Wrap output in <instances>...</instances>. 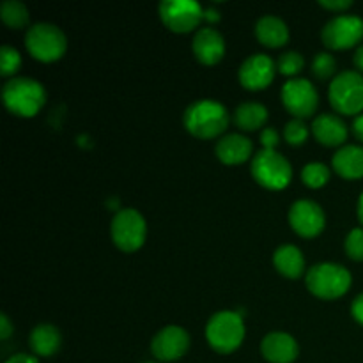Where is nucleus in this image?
Wrapping results in <instances>:
<instances>
[{"label":"nucleus","mask_w":363,"mask_h":363,"mask_svg":"<svg viewBox=\"0 0 363 363\" xmlns=\"http://www.w3.org/2000/svg\"><path fill=\"white\" fill-rule=\"evenodd\" d=\"M183 124L191 137L213 140L225 133L229 126V112L215 99H199L184 110Z\"/></svg>","instance_id":"f257e3e1"},{"label":"nucleus","mask_w":363,"mask_h":363,"mask_svg":"<svg viewBox=\"0 0 363 363\" xmlns=\"http://www.w3.org/2000/svg\"><path fill=\"white\" fill-rule=\"evenodd\" d=\"M2 98L4 105L13 116L28 119L38 116L39 110L45 106L46 91L34 78L14 77L4 85Z\"/></svg>","instance_id":"f03ea898"},{"label":"nucleus","mask_w":363,"mask_h":363,"mask_svg":"<svg viewBox=\"0 0 363 363\" xmlns=\"http://www.w3.org/2000/svg\"><path fill=\"white\" fill-rule=\"evenodd\" d=\"M353 277L350 269L335 262H319L305 277V286L319 300H339L350 291Z\"/></svg>","instance_id":"7ed1b4c3"},{"label":"nucleus","mask_w":363,"mask_h":363,"mask_svg":"<svg viewBox=\"0 0 363 363\" xmlns=\"http://www.w3.org/2000/svg\"><path fill=\"white\" fill-rule=\"evenodd\" d=\"M206 340L216 353H234L245 340V321L241 314L234 311L216 312L206 326Z\"/></svg>","instance_id":"20e7f679"},{"label":"nucleus","mask_w":363,"mask_h":363,"mask_svg":"<svg viewBox=\"0 0 363 363\" xmlns=\"http://www.w3.org/2000/svg\"><path fill=\"white\" fill-rule=\"evenodd\" d=\"M252 177L255 183L269 191H280L293 181V167L280 152L273 149H262L255 152L250 165Z\"/></svg>","instance_id":"39448f33"},{"label":"nucleus","mask_w":363,"mask_h":363,"mask_svg":"<svg viewBox=\"0 0 363 363\" xmlns=\"http://www.w3.org/2000/svg\"><path fill=\"white\" fill-rule=\"evenodd\" d=\"M25 48L39 62H57L67 50L66 34L53 23H35L25 34Z\"/></svg>","instance_id":"423d86ee"},{"label":"nucleus","mask_w":363,"mask_h":363,"mask_svg":"<svg viewBox=\"0 0 363 363\" xmlns=\"http://www.w3.org/2000/svg\"><path fill=\"white\" fill-rule=\"evenodd\" d=\"M328 98L333 110L342 116H360L363 112V74L342 71L332 80Z\"/></svg>","instance_id":"0eeeda50"},{"label":"nucleus","mask_w":363,"mask_h":363,"mask_svg":"<svg viewBox=\"0 0 363 363\" xmlns=\"http://www.w3.org/2000/svg\"><path fill=\"white\" fill-rule=\"evenodd\" d=\"M110 236H112L113 245L119 250L137 252L145 243V236H147V223L142 213L137 209L126 208L116 213L110 223Z\"/></svg>","instance_id":"6e6552de"},{"label":"nucleus","mask_w":363,"mask_h":363,"mask_svg":"<svg viewBox=\"0 0 363 363\" xmlns=\"http://www.w3.org/2000/svg\"><path fill=\"white\" fill-rule=\"evenodd\" d=\"M323 45L330 50H350L363 41V20L354 14L332 18L321 30Z\"/></svg>","instance_id":"1a4fd4ad"},{"label":"nucleus","mask_w":363,"mask_h":363,"mask_svg":"<svg viewBox=\"0 0 363 363\" xmlns=\"http://www.w3.org/2000/svg\"><path fill=\"white\" fill-rule=\"evenodd\" d=\"M160 18L170 32L188 34L204 20V9L194 0H165L160 4Z\"/></svg>","instance_id":"9d476101"},{"label":"nucleus","mask_w":363,"mask_h":363,"mask_svg":"<svg viewBox=\"0 0 363 363\" xmlns=\"http://www.w3.org/2000/svg\"><path fill=\"white\" fill-rule=\"evenodd\" d=\"M282 105L294 119H307L315 113L319 106V94L314 85L305 78H293L286 82L280 91Z\"/></svg>","instance_id":"9b49d317"},{"label":"nucleus","mask_w":363,"mask_h":363,"mask_svg":"<svg viewBox=\"0 0 363 363\" xmlns=\"http://www.w3.org/2000/svg\"><path fill=\"white\" fill-rule=\"evenodd\" d=\"M289 223L298 236L315 238L325 230L326 216L321 206L308 199H301L291 206Z\"/></svg>","instance_id":"f8f14e48"},{"label":"nucleus","mask_w":363,"mask_h":363,"mask_svg":"<svg viewBox=\"0 0 363 363\" xmlns=\"http://www.w3.org/2000/svg\"><path fill=\"white\" fill-rule=\"evenodd\" d=\"M190 350V335L181 326L170 325L160 330L151 340V353L160 362H176Z\"/></svg>","instance_id":"ddd939ff"},{"label":"nucleus","mask_w":363,"mask_h":363,"mask_svg":"<svg viewBox=\"0 0 363 363\" xmlns=\"http://www.w3.org/2000/svg\"><path fill=\"white\" fill-rule=\"evenodd\" d=\"M277 73V64L264 53H254L247 57L238 71L240 84L247 91H262L273 82Z\"/></svg>","instance_id":"4468645a"},{"label":"nucleus","mask_w":363,"mask_h":363,"mask_svg":"<svg viewBox=\"0 0 363 363\" xmlns=\"http://www.w3.org/2000/svg\"><path fill=\"white\" fill-rule=\"evenodd\" d=\"M195 59L204 66H215L225 55V39L216 28L206 27L195 32L191 43Z\"/></svg>","instance_id":"2eb2a0df"},{"label":"nucleus","mask_w":363,"mask_h":363,"mask_svg":"<svg viewBox=\"0 0 363 363\" xmlns=\"http://www.w3.org/2000/svg\"><path fill=\"white\" fill-rule=\"evenodd\" d=\"M261 353L269 363H293L300 354V346L289 333L273 332L262 339Z\"/></svg>","instance_id":"dca6fc26"},{"label":"nucleus","mask_w":363,"mask_h":363,"mask_svg":"<svg viewBox=\"0 0 363 363\" xmlns=\"http://www.w3.org/2000/svg\"><path fill=\"white\" fill-rule=\"evenodd\" d=\"M312 135L325 147H342L347 140V126L335 113H321L312 123Z\"/></svg>","instance_id":"f3484780"},{"label":"nucleus","mask_w":363,"mask_h":363,"mask_svg":"<svg viewBox=\"0 0 363 363\" xmlns=\"http://www.w3.org/2000/svg\"><path fill=\"white\" fill-rule=\"evenodd\" d=\"M216 156L222 163L225 165H240V163L248 162L254 152V144H252L250 138H247L245 135L240 133H229L223 135L218 142H216L215 147Z\"/></svg>","instance_id":"a211bd4d"},{"label":"nucleus","mask_w":363,"mask_h":363,"mask_svg":"<svg viewBox=\"0 0 363 363\" xmlns=\"http://www.w3.org/2000/svg\"><path fill=\"white\" fill-rule=\"evenodd\" d=\"M255 38L266 48H280L289 43V27L282 18L266 14L255 23Z\"/></svg>","instance_id":"6ab92c4d"},{"label":"nucleus","mask_w":363,"mask_h":363,"mask_svg":"<svg viewBox=\"0 0 363 363\" xmlns=\"http://www.w3.org/2000/svg\"><path fill=\"white\" fill-rule=\"evenodd\" d=\"M332 167L344 179H362L363 177V147L362 145H342L333 155Z\"/></svg>","instance_id":"aec40b11"},{"label":"nucleus","mask_w":363,"mask_h":363,"mask_svg":"<svg viewBox=\"0 0 363 363\" xmlns=\"http://www.w3.org/2000/svg\"><path fill=\"white\" fill-rule=\"evenodd\" d=\"M273 264L277 272L286 279H300L305 272V257L301 250L294 245H282L273 254Z\"/></svg>","instance_id":"412c9836"},{"label":"nucleus","mask_w":363,"mask_h":363,"mask_svg":"<svg viewBox=\"0 0 363 363\" xmlns=\"http://www.w3.org/2000/svg\"><path fill=\"white\" fill-rule=\"evenodd\" d=\"M28 344H30V350L38 357L48 358L59 351L60 344H62V337H60L57 326L50 325V323H43V325H38L30 332Z\"/></svg>","instance_id":"4be33fe9"},{"label":"nucleus","mask_w":363,"mask_h":363,"mask_svg":"<svg viewBox=\"0 0 363 363\" xmlns=\"http://www.w3.org/2000/svg\"><path fill=\"white\" fill-rule=\"evenodd\" d=\"M268 121V110L261 103H243L234 110V123L243 131H257Z\"/></svg>","instance_id":"5701e85b"},{"label":"nucleus","mask_w":363,"mask_h":363,"mask_svg":"<svg viewBox=\"0 0 363 363\" xmlns=\"http://www.w3.org/2000/svg\"><path fill=\"white\" fill-rule=\"evenodd\" d=\"M0 18H2L7 27L18 30V28L27 27L28 20H30V13H28L27 6L20 0H6L0 6Z\"/></svg>","instance_id":"b1692460"},{"label":"nucleus","mask_w":363,"mask_h":363,"mask_svg":"<svg viewBox=\"0 0 363 363\" xmlns=\"http://www.w3.org/2000/svg\"><path fill=\"white\" fill-rule=\"evenodd\" d=\"M301 181H303L307 188L319 190V188H323L330 181V169L325 163H307L303 170H301Z\"/></svg>","instance_id":"393cba45"},{"label":"nucleus","mask_w":363,"mask_h":363,"mask_svg":"<svg viewBox=\"0 0 363 363\" xmlns=\"http://www.w3.org/2000/svg\"><path fill=\"white\" fill-rule=\"evenodd\" d=\"M305 67V59L301 53L298 52H286L279 57V62H277V71L282 73L284 77L298 78V74L303 71Z\"/></svg>","instance_id":"a878e982"},{"label":"nucleus","mask_w":363,"mask_h":363,"mask_svg":"<svg viewBox=\"0 0 363 363\" xmlns=\"http://www.w3.org/2000/svg\"><path fill=\"white\" fill-rule=\"evenodd\" d=\"M21 67V55L16 48L9 45H4L0 48V74L6 78L13 77L20 71Z\"/></svg>","instance_id":"bb28decb"},{"label":"nucleus","mask_w":363,"mask_h":363,"mask_svg":"<svg viewBox=\"0 0 363 363\" xmlns=\"http://www.w3.org/2000/svg\"><path fill=\"white\" fill-rule=\"evenodd\" d=\"M335 71L337 60L333 59L332 53L321 52L314 57V60H312V73H314V77L319 78V80H328V78H332L333 74H335Z\"/></svg>","instance_id":"cd10ccee"},{"label":"nucleus","mask_w":363,"mask_h":363,"mask_svg":"<svg viewBox=\"0 0 363 363\" xmlns=\"http://www.w3.org/2000/svg\"><path fill=\"white\" fill-rule=\"evenodd\" d=\"M308 135V126L301 119H293L286 124L284 128V138L289 145H303L307 142Z\"/></svg>","instance_id":"c85d7f7f"},{"label":"nucleus","mask_w":363,"mask_h":363,"mask_svg":"<svg viewBox=\"0 0 363 363\" xmlns=\"http://www.w3.org/2000/svg\"><path fill=\"white\" fill-rule=\"evenodd\" d=\"M344 248H346L347 257L353 259V261L357 262H363V229L362 227H357V229H353L350 234H347Z\"/></svg>","instance_id":"c756f323"},{"label":"nucleus","mask_w":363,"mask_h":363,"mask_svg":"<svg viewBox=\"0 0 363 363\" xmlns=\"http://www.w3.org/2000/svg\"><path fill=\"white\" fill-rule=\"evenodd\" d=\"M279 142H280V133L273 126L264 128V130L261 131L262 149H273V151H275V147L279 145Z\"/></svg>","instance_id":"7c9ffc66"},{"label":"nucleus","mask_w":363,"mask_h":363,"mask_svg":"<svg viewBox=\"0 0 363 363\" xmlns=\"http://www.w3.org/2000/svg\"><path fill=\"white\" fill-rule=\"evenodd\" d=\"M319 6L328 11H346L353 6L351 0H319Z\"/></svg>","instance_id":"2f4dec72"},{"label":"nucleus","mask_w":363,"mask_h":363,"mask_svg":"<svg viewBox=\"0 0 363 363\" xmlns=\"http://www.w3.org/2000/svg\"><path fill=\"white\" fill-rule=\"evenodd\" d=\"M351 315L354 318V321L363 326V293L358 294L353 303H351Z\"/></svg>","instance_id":"473e14b6"},{"label":"nucleus","mask_w":363,"mask_h":363,"mask_svg":"<svg viewBox=\"0 0 363 363\" xmlns=\"http://www.w3.org/2000/svg\"><path fill=\"white\" fill-rule=\"evenodd\" d=\"M11 333H13V326H11L7 315L2 314V315H0V339H2V340L9 339Z\"/></svg>","instance_id":"72a5a7b5"},{"label":"nucleus","mask_w":363,"mask_h":363,"mask_svg":"<svg viewBox=\"0 0 363 363\" xmlns=\"http://www.w3.org/2000/svg\"><path fill=\"white\" fill-rule=\"evenodd\" d=\"M353 135H354V138H357L358 142H362L363 144V113H360V116H357L354 117V121H353Z\"/></svg>","instance_id":"f704fd0d"},{"label":"nucleus","mask_w":363,"mask_h":363,"mask_svg":"<svg viewBox=\"0 0 363 363\" xmlns=\"http://www.w3.org/2000/svg\"><path fill=\"white\" fill-rule=\"evenodd\" d=\"M6 363H39V362H38V358L30 357V354L18 353V354H14V357H11Z\"/></svg>","instance_id":"c9c22d12"},{"label":"nucleus","mask_w":363,"mask_h":363,"mask_svg":"<svg viewBox=\"0 0 363 363\" xmlns=\"http://www.w3.org/2000/svg\"><path fill=\"white\" fill-rule=\"evenodd\" d=\"M353 62H354V67L358 69V73L363 74V45L358 46L357 52H354Z\"/></svg>","instance_id":"e433bc0d"},{"label":"nucleus","mask_w":363,"mask_h":363,"mask_svg":"<svg viewBox=\"0 0 363 363\" xmlns=\"http://www.w3.org/2000/svg\"><path fill=\"white\" fill-rule=\"evenodd\" d=\"M204 20H208V21H213V23H216V21L220 20V13L216 9H206L204 11Z\"/></svg>","instance_id":"4c0bfd02"},{"label":"nucleus","mask_w":363,"mask_h":363,"mask_svg":"<svg viewBox=\"0 0 363 363\" xmlns=\"http://www.w3.org/2000/svg\"><path fill=\"white\" fill-rule=\"evenodd\" d=\"M357 215H358V220H360V223L363 225V191H362L360 199H358V204H357Z\"/></svg>","instance_id":"58836bf2"}]
</instances>
